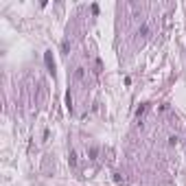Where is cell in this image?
I'll use <instances>...</instances> for the list:
<instances>
[{
    "label": "cell",
    "mask_w": 186,
    "mask_h": 186,
    "mask_svg": "<svg viewBox=\"0 0 186 186\" xmlns=\"http://www.w3.org/2000/svg\"><path fill=\"white\" fill-rule=\"evenodd\" d=\"M44 61H46V68H48V72L55 75V61H53V53L51 51H46L44 53Z\"/></svg>",
    "instance_id": "1"
},
{
    "label": "cell",
    "mask_w": 186,
    "mask_h": 186,
    "mask_svg": "<svg viewBox=\"0 0 186 186\" xmlns=\"http://www.w3.org/2000/svg\"><path fill=\"white\" fill-rule=\"evenodd\" d=\"M68 160H70V164H72V167L77 164V155H75V153H70V158H68Z\"/></svg>",
    "instance_id": "4"
},
{
    "label": "cell",
    "mask_w": 186,
    "mask_h": 186,
    "mask_svg": "<svg viewBox=\"0 0 186 186\" xmlns=\"http://www.w3.org/2000/svg\"><path fill=\"white\" fill-rule=\"evenodd\" d=\"M138 35L147 37V35H149V27H147V24H143V27H140V31H138Z\"/></svg>",
    "instance_id": "3"
},
{
    "label": "cell",
    "mask_w": 186,
    "mask_h": 186,
    "mask_svg": "<svg viewBox=\"0 0 186 186\" xmlns=\"http://www.w3.org/2000/svg\"><path fill=\"white\" fill-rule=\"evenodd\" d=\"M66 107H68V110L72 112V97H70V92H68V94H66Z\"/></svg>",
    "instance_id": "2"
},
{
    "label": "cell",
    "mask_w": 186,
    "mask_h": 186,
    "mask_svg": "<svg viewBox=\"0 0 186 186\" xmlns=\"http://www.w3.org/2000/svg\"><path fill=\"white\" fill-rule=\"evenodd\" d=\"M75 77H77V79H81V77H83V68H77V72H75Z\"/></svg>",
    "instance_id": "5"
}]
</instances>
